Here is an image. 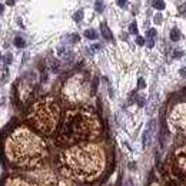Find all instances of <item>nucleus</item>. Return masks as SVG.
Here are the masks:
<instances>
[{
	"instance_id": "nucleus-17",
	"label": "nucleus",
	"mask_w": 186,
	"mask_h": 186,
	"mask_svg": "<svg viewBox=\"0 0 186 186\" xmlns=\"http://www.w3.org/2000/svg\"><path fill=\"white\" fill-rule=\"evenodd\" d=\"M155 36H156V30H155V29H150V30L147 32V37H149V40H153Z\"/></svg>"
},
{
	"instance_id": "nucleus-12",
	"label": "nucleus",
	"mask_w": 186,
	"mask_h": 186,
	"mask_svg": "<svg viewBox=\"0 0 186 186\" xmlns=\"http://www.w3.org/2000/svg\"><path fill=\"white\" fill-rule=\"evenodd\" d=\"M170 39H172L173 42H177V40L180 39V33H179L177 29H172V32H170Z\"/></svg>"
},
{
	"instance_id": "nucleus-22",
	"label": "nucleus",
	"mask_w": 186,
	"mask_h": 186,
	"mask_svg": "<svg viewBox=\"0 0 186 186\" xmlns=\"http://www.w3.org/2000/svg\"><path fill=\"white\" fill-rule=\"evenodd\" d=\"M139 87H140V89L145 87V80H143V79H139Z\"/></svg>"
},
{
	"instance_id": "nucleus-15",
	"label": "nucleus",
	"mask_w": 186,
	"mask_h": 186,
	"mask_svg": "<svg viewBox=\"0 0 186 186\" xmlns=\"http://www.w3.org/2000/svg\"><path fill=\"white\" fill-rule=\"evenodd\" d=\"M129 32H130V33H133V35H136V33H138V26H136V23H135V22L129 26Z\"/></svg>"
},
{
	"instance_id": "nucleus-11",
	"label": "nucleus",
	"mask_w": 186,
	"mask_h": 186,
	"mask_svg": "<svg viewBox=\"0 0 186 186\" xmlns=\"http://www.w3.org/2000/svg\"><path fill=\"white\" fill-rule=\"evenodd\" d=\"M153 7L157 10H163L165 9V2L163 0H153Z\"/></svg>"
},
{
	"instance_id": "nucleus-4",
	"label": "nucleus",
	"mask_w": 186,
	"mask_h": 186,
	"mask_svg": "<svg viewBox=\"0 0 186 186\" xmlns=\"http://www.w3.org/2000/svg\"><path fill=\"white\" fill-rule=\"evenodd\" d=\"M59 115H60V109L54 102V99L45 98L32 106L29 112V120L36 129L49 135L54 130L59 120Z\"/></svg>"
},
{
	"instance_id": "nucleus-24",
	"label": "nucleus",
	"mask_w": 186,
	"mask_h": 186,
	"mask_svg": "<svg viewBox=\"0 0 186 186\" xmlns=\"http://www.w3.org/2000/svg\"><path fill=\"white\" fill-rule=\"evenodd\" d=\"M13 3H15V0H7V5H10V6H12Z\"/></svg>"
},
{
	"instance_id": "nucleus-7",
	"label": "nucleus",
	"mask_w": 186,
	"mask_h": 186,
	"mask_svg": "<svg viewBox=\"0 0 186 186\" xmlns=\"http://www.w3.org/2000/svg\"><path fill=\"white\" fill-rule=\"evenodd\" d=\"M169 122L176 129H186V102L179 103L172 109L169 115Z\"/></svg>"
},
{
	"instance_id": "nucleus-3",
	"label": "nucleus",
	"mask_w": 186,
	"mask_h": 186,
	"mask_svg": "<svg viewBox=\"0 0 186 186\" xmlns=\"http://www.w3.org/2000/svg\"><path fill=\"white\" fill-rule=\"evenodd\" d=\"M9 150L12 155H15V159L23 160L39 157L43 153L45 146L43 142L35 133H32L27 129H19L12 135L9 140Z\"/></svg>"
},
{
	"instance_id": "nucleus-1",
	"label": "nucleus",
	"mask_w": 186,
	"mask_h": 186,
	"mask_svg": "<svg viewBox=\"0 0 186 186\" xmlns=\"http://www.w3.org/2000/svg\"><path fill=\"white\" fill-rule=\"evenodd\" d=\"M100 132V123L98 118L89 110L77 109L66 113L59 132V140L63 143H72L76 140L92 139Z\"/></svg>"
},
{
	"instance_id": "nucleus-2",
	"label": "nucleus",
	"mask_w": 186,
	"mask_h": 186,
	"mask_svg": "<svg viewBox=\"0 0 186 186\" xmlns=\"http://www.w3.org/2000/svg\"><path fill=\"white\" fill-rule=\"evenodd\" d=\"M66 163L70 166V169L80 176H90L98 175V172L102 169L103 165V153L98 146L93 145H82L76 146L66 152L64 155Z\"/></svg>"
},
{
	"instance_id": "nucleus-9",
	"label": "nucleus",
	"mask_w": 186,
	"mask_h": 186,
	"mask_svg": "<svg viewBox=\"0 0 186 186\" xmlns=\"http://www.w3.org/2000/svg\"><path fill=\"white\" fill-rule=\"evenodd\" d=\"M100 29H102V35L105 36V39H108V40H112V39H113V36H112V32L109 30V27H108L105 23H102Z\"/></svg>"
},
{
	"instance_id": "nucleus-23",
	"label": "nucleus",
	"mask_w": 186,
	"mask_h": 186,
	"mask_svg": "<svg viewBox=\"0 0 186 186\" xmlns=\"http://www.w3.org/2000/svg\"><path fill=\"white\" fill-rule=\"evenodd\" d=\"M180 74H183V76L186 77V69H182V70H180Z\"/></svg>"
},
{
	"instance_id": "nucleus-5",
	"label": "nucleus",
	"mask_w": 186,
	"mask_h": 186,
	"mask_svg": "<svg viewBox=\"0 0 186 186\" xmlns=\"http://www.w3.org/2000/svg\"><path fill=\"white\" fill-rule=\"evenodd\" d=\"M165 170L172 186H186V146L175 152V163L166 165Z\"/></svg>"
},
{
	"instance_id": "nucleus-20",
	"label": "nucleus",
	"mask_w": 186,
	"mask_h": 186,
	"mask_svg": "<svg viewBox=\"0 0 186 186\" xmlns=\"http://www.w3.org/2000/svg\"><path fill=\"white\" fill-rule=\"evenodd\" d=\"M179 13H182V15H185V13H186V5H183V6H180V7H179Z\"/></svg>"
},
{
	"instance_id": "nucleus-13",
	"label": "nucleus",
	"mask_w": 186,
	"mask_h": 186,
	"mask_svg": "<svg viewBox=\"0 0 186 186\" xmlns=\"http://www.w3.org/2000/svg\"><path fill=\"white\" fill-rule=\"evenodd\" d=\"M82 17H83V10H77V12L73 15V20H74V22H80Z\"/></svg>"
},
{
	"instance_id": "nucleus-14",
	"label": "nucleus",
	"mask_w": 186,
	"mask_h": 186,
	"mask_svg": "<svg viewBox=\"0 0 186 186\" xmlns=\"http://www.w3.org/2000/svg\"><path fill=\"white\" fill-rule=\"evenodd\" d=\"M15 46H17V47H25L26 43H25V40H23L22 37H16V39H15Z\"/></svg>"
},
{
	"instance_id": "nucleus-21",
	"label": "nucleus",
	"mask_w": 186,
	"mask_h": 186,
	"mask_svg": "<svg viewBox=\"0 0 186 186\" xmlns=\"http://www.w3.org/2000/svg\"><path fill=\"white\" fill-rule=\"evenodd\" d=\"M162 22V17H160V15H156L155 16V23H160Z\"/></svg>"
},
{
	"instance_id": "nucleus-18",
	"label": "nucleus",
	"mask_w": 186,
	"mask_h": 186,
	"mask_svg": "<svg viewBox=\"0 0 186 186\" xmlns=\"http://www.w3.org/2000/svg\"><path fill=\"white\" fill-rule=\"evenodd\" d=\"M136 43H138V45H139V46H143V45H145V39H143V37H140V36H139V37H138V39H136Z\"/></svg>"
},
{
	"instance_id": "nucleus-6",
	"label": "nucleus",
	"mask_w": 186,
	"mask_h": 186,
	"mask_svg": "<svg viewBox=\"0 0 186 186\" xmlns=\"http://www.w3.org/2000/svg\"><path fill=\"white\" fill-rule=\"evenodd\" d=\"M63 95L70 102H82L89 95V83L83 76H73L67 80L63 89Z\"/></svg>"
},
{
	"instance_id": "nucleus-25",
	"label": "nucleus",
	"mask_w": 186,
	"mask_h": 186,
	"mask_svg": "<svg viewBox=\"0 0 186 186\" xmlns=\"http://www.w3.org/2000/svg\"><path fill=\"white\" fill-rule=\"evenodd\" d=\"M3 10H5V6H3V5H0V13H2Z\"/></svg>"
},
{
	"instance_id": "nucleus-19",
	"label": "nucleus",
	"mask_w": 186,
	"mask_h": 186,
	"mask_svg": "<svg viewBox=\"0 0 186 186\" xmlns=\"http://www.w3.org/2000/svg\"><path fill=\"white\" fill-rule=\"evenodd\" d=\"M118 5L120 7H126V0H118Z\"/></svg>"
},
{
	"instance_id": "nucleus-8",
	"label": "nucleus",
	"mask_w": 186,
	"mask_h": 186,
	"mask_svg": "<svg viewBox=\"0 0 186 186\" xmlns=\"http://www.w3.org/2000/svg\"><path fill=\"white\" fill-rule=\"evenodd\" d=\"M153 129H155V123L153 122H149L146 129H145V133H143V146H147L152 136H153Z\"/></svg>"
},
{
	"instance_id": "nucleus-10",
	"label": "nucleus",
	"mask_w": 186,
	"mask_h": 186,
	"mask_svg": "<svg viewBox=\"0 0 186 186\" xmlns=\"http://www.w3.org/2000/svg\"><path fill=\"white\" fill-rule=\"evenodd\" d=\"M84 36H86L87 39L95 40V39L98 37V32H96V30H93V29H87V30L84 32Z\"/></svg>"
},
{
	"instance_id": "nucleus-16",
	"label": "nucleus",
	"mask_w": 186,
	"mask_h": 186,
	"mask_svg": "<svg viewBox=\"0 0 186 186\" xmlns=\"http://www.w3.org/2000/svg\"><path fill=\"white\" fill-rule=\"evenodd\" d=\"M95 9H96L98 12H102V10H103V2L98 0V2H96V6H95Z\"/></svg>"
}]
</instances>
